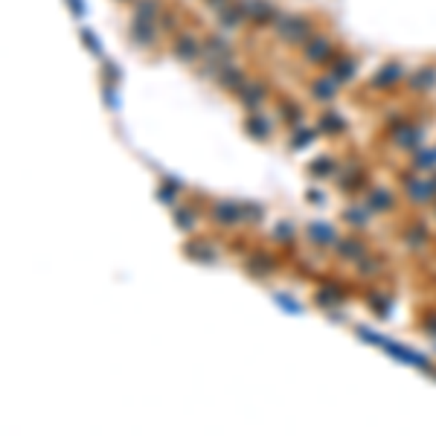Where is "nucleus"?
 Wrapping results in <instances>:
<instances>
[{"mask_svg":"<svg viewBox=\"0 0 436 436\" xmlns=\"http://www.w3.org/2000/svg\"><path fill=\"white\" fill-rule=\"evenodd\" d=\"M332 250L338 253L343 262H358L360 256H367V253H370V244L363 242V239H358V236H341Z\"/></svg>","mask_w":436,"mask_h":436,"instance_id":"2eb2a0df","label":"nucleus"},{"mask_svg":"<svg viewBox=\"0 0 436 436\" xmlns=\"http://www.w3.org/2000/svg\"><path fill=\"white\" fill-rule=\"evenodd\" d=\"M335 56V41H332V35H326V32H314V38L303 47V58L306 64H329Z\"/></svg>","mask_w":436,"mask_h":436,"instance_id":"423d86ee","label":"nucleus"},{"mask_svg":"<svg viewBox=\"0 0 436 436\" xmlns=\"http://www.w3.org/2000/svg\"><path fill=\"white\" fill-rule=\"evenodd\" d=\"M279 262L276 256H271L268 250H250L247 259H244V271L253 276V279H268L271 274H276Z\"/></svg>","mask_w":436,"mask_h":436,"instance_id":"6e6552de","label":"nucleus"},{"mask_svg":"<svg viewBox=\"0 0 436 436\" xmlns=\"http://www.w3.org/2000/svg\"><path fill=\"white\" fill-rule=\"evenodd\" d=\"M82 44L93 53V56H102V47H99V41H96V35L90 32V29H82Z\"/></svg>","mask_w":436,"mask_h":436,"instance_id":"ea45409f","label":"nucleus"},{"mask_svg":"<svg viewBox=\"0 0 436 436\" xmlns=\"http://www.w3.org/2000/svg\"><path fill=\"white\" fill-rule=\"evenodd\" d=\"M177 192H180V187H175V184H169V180H163V184L157 187V198H160V204H166V207H177Z\"/></svg>","mask_w":436,"mask_h":436,"instance_id":"c9c22d12","label":"nucleus"},{"mask_svg":"<svg viewBox=\"0 0 436 436\" xmlns=\"http://www.w3.org/2000/svg\"><path fill=\"white\" fill-rule=\"evenodd\" d=\"M308 93H311L314 102H332V99L341 93V85H338L332 76H320V79H314V82L308 85Z\"/></svg>","mask_w":436,"mask_h":436,"instance_id":"4be33fe9","label":"nucleus"},{"mask_svg":"<svg viewBox=\"0 0 436 436\" xmlns=\"http://www.w3.org/2000/svg\"><path fill=\"white\" fill-rule=\"evenodd\" d=\"M363 303H367L378 317H390L393 314V297L387 294V291L367 288V291H363Z\"/></svg>","mask_w":436,"mask_h":436,"instance_id":"5701e85b","label":"nucleus"},{"mask_svg":"<svg viewBox=\"0 0 436 436\" xmlns=\"http://www.w3.org/2000/svg\"><path fill=\"white\" fill-rule=\"evenodd\" d=\"M274 300L285 308V311H294V314H303V306L294 300V297H285V294H274Z\"/></svg>","mask_w":436,"mask_h":436,"instance_id":"58836bf2","label":"nucleus"},{"mask_svg":"<svg viewBox=\"0 0 436 436\" xmlns=\"http://www.w3.org/2000/svg\"><path fill=\"white\" fill-rule=\"evenodd\" d=\"M215 82H218V88H224L227 93H239V90L250 82V76H247V70L239 67V61H236V64H227V67L218 70Z\"/></svg>","mask_w":436,"mask_h":436,"instance_id":"ddd939ff","label":"nucleus"},{"mask_svg":"<svg viewBox=\"0 0 436 436\" xmlns=\"http://www.w3.org/2000/svg\"><path fill=\"white\" fill-rule=\"evenodd\" d=\"M314 125L320 128V134H329V137H341V134H346V120L335 111V108H326V111H320Z\"/></svg>","mask_w":436,"mask_h":436,"instance_id":"6ab92c4d","label":"nucleus"},{"mask_svg":"<svg viewBox=\"0 0 436 436\" xmlns=\"http://www.w3.org/2000/svg\"><path fill=\"white\" fill-rule=\"evenodd\" d=\"M433 212H436V201H433Z\"/></svg>","mask_w":436,"mask_h":436,"instance_id":"a18cd8bd","label":"nucleus"},{"mask_svg":"<svg viewBox=\"0 0 436 436\" xmlns=\"http://www.w3.org/2000/svg\"><path fill=\"white\" fill-rule=\"evenodd\" d=\"M67 6H70V12H73V18H85L88 15V6H85V0H67Z\"/></svg>","mask_w":436,"mask_h":436,"instance_id":"79ce46f5","label":"nucleus"},{"mask_svg":"<svg viewBox=\"0 0 436 436\" xmlns=\"http://www.w3.org/2000/svg\"><path fill=\"white\" fill-rule=\"evenodd\" d=\"M381 349H387L393 358H398V360H405V363H413V367H419V370H425V373H430V360L425 358V355H419V352H413V349H408V346H402V343H393L390 338H384V343H381Z\"/></svg>","mask_w":436,"mask_h":436,"instance_id":"a211bd4d","label":"nucleus"},{"mask_svg":"<svg viewBox=\"0 0 436 436\" xmlns=\"http://www.w3.org/2000/svg\"><path fill=\"white\" fill-rule=\"evenodd\" d=\"M355 73H358V58L349 56V53H335L332 61H329V76L343 88L349 79H355Z\"/></svg>","mask_w":436,"mask_h":436,"instance_id":"f8f14e48","label":"nucleus"},{"mask_svg":"<svg viewBox=\"0 0 436 436\" xmlns=\"http://www.w3.org/2000/svg\"><path fill=\"white\" fill-rule=\"evenodd\" d=\"M117 88H120V85H105V88H102V96H105L108 105H111V111H120V105H123L120 96H117Z\"/></svg>","mask_w":436,"mask_h":436,"instance_id":"4c0bfd02","label":"nucleus"},{"mask_svg":"<svg viewBox=\"0 0 436 436\" xmlns=\"http://www.w3.org/2000/svg\"><path fill=\"white\" fill-rule=\"evenodd\" d=\"M169 50H172V56H175L177 61H184V64H198V61L204 58V41L198 38L195 32H190V29L175 32Z\"/></svg>","mask_w":436,"mask_h":436,"instance_id":"7ed1b4c3","label":"nucleus"},{"mask_svg":"<svg viewBox=\"0 0 436 436\" xmlns=\"http://www.w3.org/2000/svg\"><path fill=\"white\" fill-rule=\"evenodd\" d=\"M308 239L314 244H320V247H335L341 236H338L335 224H329V222H311L308 224Z\"/></svg>","mask_w":436,"mask_h":436,"instance_id":"412c9836","label":"nucleus"},{"mask_svg":"<svg viewBox=\"0 0 436 436\" xmlns=\"http://www.w3.org/2000/svg\"><path fill=\"white\" fill-rule=\"evenodd\" d=\"M308 175H314V177H338V163H335V157H332V155H323V157L311 160V163H308Z\"/></svg>","mask_w":436,"mask_h":436,"instance_id":"7c9ffc66","label":"nucleus"},{"mask_svg":"<svg viewBox=\"0 0 436 436\" xmlns=\"http://www.w3.org/2000/svg\"><path fill=\"white\" fill-rule=\"evenodd\" d=\"M367 207L373 209V212H393L395 207H398V198H395V192H390V190H370L367 192Z\"/></svg>","mask_w":436,"mask_h":436,"instance_id":"393cba45","label":"nucleus"},{"mask_svg":"<svg viewBox=\"0 0 436 436\" xmlns=\"http://www.w3.org/2000/svg\"><path fill=\"white\" fill-rule=\"evenodd\" d=\"M402 239H405V244L413 250V253H422V250H427L430 247V230H427V224L422 222H410L405 230H402Z\"/></svg>","mask_w":436,"mask_h":436,"instance_id":"dca6fc26","label":"nucleus"},{"mask_svg":"<svg viewBox=\"0 0 436 436\" xmlns=\"http://www.w3.org/2000/svg\"><path fill=\"white\" fill-rule=\"evenodd\" d=\"M282 9H276L271 0H250V24L253 26H274Z\"/></svg>","mask_w":436,"mask_h":436,"instance_id":"f3484780","label":"nucleus"},{"mask_svg":"<svg viewBox=\"0 0 436 436\" xmlns=\"http://www.w3.org/2000/svg\"><path fill=\"white\" fill-rule=\"evenodd\" d=\"M370 207H360V204H352L343 209V222L352 227V230H363V227H370Z\"/></svg>","mask_w":436,"mask_h":436,"instance_id":"cd10ccee","label":"nucleus"},{"mask_svg":"<svg viewBox=\"0 0 436 436\" xmlns=\"http://www.w3.org/2000/svg\"><path fill=\"white\" fill-rule=\"evenodd\" d=\"M408 90L410 93H433L436 90V64H422L408 73Z\"/></svg>","mask_w":436,"mask_h":436,"instance_id":"9d476101","label":"nucleus"},{"mask_svg":"<svg viewBox=\"0 0 436 436\" xmlns=\"http://www.w3.org/2000/svg\"><path fill=\"white\" fill-rule=\"evenodd\" d=\"M274 32L282 44L306 47L314 38V21L306 12H282L274 24Z\"/></svg>","mask_w":436,"mask_h":436,"instance_id":"f257e3e1","label":"nucleus"},{"mask_svg":"<svg viewBox=\"0 0 436 436\" xmlns=\"http://www.w3.org/2000/svg\"><path fill=\"white\" fill-rule=\"evenodd\" d=\"M172 215H175V224L184 230V233H192L195 227H198V212H195V207H184V204H177L175 209H172Z\"/></svg>","mask_w":436,"mask_h":436,"instance_id":"c756f323","label":"nucleus"},{"mask_svg":"<svg viewBox=\"0 0 436 436\" xmlns=\"http://www.w3.org/2000/svg\"><path fill=\"white\" fill-rule=\"evenodd\" d=\"M422 332H427L430 338H436V311H427L422 320Z\"/></svg>","mask_w":436,"mask_h":436,"instance_id":"a19ab883","label":"nucleus"},{"mask_svg":"<svg viewBox=\"0 0 436 436\" xmlns=\"http://www.w3.org/2000/svg\"><path fill=\"white\" fill-rule=\"evenodd\" d=\"M405 79H408V70H405V64L398 61V58H390V61H384L375 73H373V79H370V90H378V93H393V90H398L405 85Z\"/></svg>","mask_w":436,"mask_h":436,"instance_id":"f03ea898","label":"nucleus"},{"mask_svg":"<svg viewBox=\"0 0 436 436\" xmlns=\"http://www.w3.org/2000/svg\"><path fill=\"white\" fill-rule=\"evenodd\" d=\"M410 163L413 169H436V149H416Z\"/></svg>","mask_w":436,"mask_h":436,"instance_id":"72a5a7b5","label":"nucleus"},{"mask_svg":"<svg viewBox=\"0 0 436 436\" xmlns=\"http://www.w3.org/2000/svg\"><path fill=\"white\" fill-rule=\"evenodd\" d=\"M433 180H436V175H433Z\"/></svg>","mask_w":436,"mask_h":436,"instance_id":"de8ad7c7","label":"nucleus"},{"mask_svg":"<svg viewBox=\"0 0 436 436\" xmlns=\"http://www.w3.org/2000/svg\"><path fill=\"white\" fill-rule=\"evenodd\" d=\"M163 0H134V15L131 18H140V21H149V24H157L160 15H163Z\"/></svg>","mask_w":436,"mask_h":436,"instance_id":"bb28decb","label":"nucleus"},{"mask_svg":"<svg viewBox=\"0 0 436 436\" xmlns=\"http://www.w3.org/2000/svg\"><path fill=\"white\" fill-rule=\"evenodd\" d=\"M102 79H105V85H120L123 82V70L105 56H102Z\"/></svg>","mask_w":436,"mask_h":436,"instance_id":"f704fd0d","label":"nucleus"},{"mask_svg":"<svg viewBox=\"0 0 436 436\" xmlns=\"http://www.w3.org/2000/svg\"><path fill=\"white\" fill-rule=\"evenodd\" d=\"M184 256L198 265H215L218 262V247L209 239H192L184 244Z\"/></svg>","mask_w":436,"mask_h":436,"instance_id":"9b49d317","label":"nucleus"},{"mask_svg":"<svg viewBox=\"0 0 436 436\" xmlns=\"http://www.w3.org/2000/svg\"><path fill=\"white\" fill-rule=\"evenodd\" d=\"M244 131H247L253 140L265 142V140H271L274 125H271V120H268L262 111H253V114H247V117H244Z\"/></svg>","mask_w":436,"mask_h":436,"instance_id":"aec40b11","label":"nucleus"},{"mask_svg":"<svg viewBox=\"0 0 436 436\" xmlns=\"http://www.w3.org/2000/svg\"><path fill=\"white\" fill-rule=\"evenodd\" d=\"M157 26H160L163 35L180 32V9H177V6H166L163 15H160V21H157Z\"/></svg>","mask_w":436,"mask_h":436,"instance_id":"2f4dec72","label":"nucleus"},{"mask_svg":"<svg viewBox=\"0 0 436 436\" xmlns=\"http://www.w3.org/2000/svg\"><path fill=\"white\" fill-rule=\"evenodd\" d=\"M204 4H207L212 12H222L224 6H230V4H233V0H204Z\"/></svg>","mask_w":436,"mask_h":436,"instance_id":"37998d69","label":"nucleus"},{"mask_svg":"<svg viewBox=\"0 0 436 436\" xmlns=\"http://www.w3.org/2000/svg\"><path fill=\"white\" fill-rule=\"evenodd\" d=\"M233 250L236 253H247L250 250V242L247 239H233Z\"/></svg>","mask_w":436,"mask_h":436,"instance_id":"c03bdc74","label":"nucleus"},{"mask_svg":"<svg viewBox=\"0 0 436 436\" xmlns=\"http://www.w3.org/2000/svg\"><path fill=\"white\" fill-rule=\"evenodd\" d=\"M274 239L276 242H291V239H294V224H291V222H279L274 227Z\"/></svg>","mask_w":436,"mask_h":436,"instance_id":"e433bc0d","label":"nucleus"},{"mask_svg":"<svg viewBox=\"0 0 436 436\" xmlns=\"http://www.w3.org/2000/svg\"><path fill=\"white\" fill-rule=\"evenodd\" d=\"M215 21L222 29H239V26L250 24V0H233L230 6L215 12Z\"/></svg>","mask_w":436,"mask_h":436,"instance_id":"0eeeda50","label":"nucleus"},{"mask_svg":"<svg viewBox=\"0 0 436 436\" xmlns=\"http://www.w3.org/2000/svg\"><path fill=\"white\" fill-rule=\"evenodd\" d=\"M239 102H242V108L247 114H253V111H262V105H265V99L271 96V82H265V79H250L239 93Z\"/></svg>","mask_w":436,"mask_h":436,"instance_id":"39448f33","label":"nucleus"},{"mask_svg":"<svg viewBox=\"0 0 436 436\" xmlns=\"http://www.w3.org/2000/svg\"><path fill=\"white\" fill-rule=\"evenodd\" d=\"M209 222L215 227H222V230L239 227L242 224V207H239V201H230V198L212 201V207H209Z\"/></svg>","mask_w":436,"mask_h":436,"instance_id":"20e7f679","label":"nucleus"},{"mask_svg":"<svg viewBox=\"0 0 436 436\" xmlns=\"http://www.w3.org/2000/svg\"><path fill=\"white\" fill-rule=\"evenodd\" d=\"M338 190L343 195H358L370 187V172L367 169H352V172H338Z\"/></svg>","mask_w":436,"mask_h":436,"instance_id":"4468645a","label":"nucleus"},{"mask_svg":"<svg viewBox=\"0 0 436 436\" xmlns=\"http://www.w3.org/2000/svg\"><path fill=\"white\" fill-rule=\"evenodd\" d=\"M355 265H358V276H367V279L370 276H381L384 268H387V262L378 256V253H367V256H360Z\"/></svg>","mask_w":436,"mask_h":436,"instance_id":"c85d7f7f","label":"nucleus"},{"mask_svg":"<svg viewBox=\"0 0 436 436\" xmlns=\"http://www.w3.org/2000/svg\"><path fill=\"white\" fill-rule=\"evenodd\" d=\"M157 35H160V26L157 24H149V21H140V18H131L128 21V38L134 47L140 50H149L157 44Z\"/></svg>","mask_w":436,"mask_h":436,"instance_id":"1a4fd4ad","label":"nucleus"},{"mask_svg":"<svg viewBox=\"0 0 436 436\" xmlns=\"http://www.w3.org/2000/svg\"><path fill=\"white\" fill-rule=\"evenodd\" d=\"M120 4H128V0H120Z\"/></svg>","mask_w":436,"mask_h":436,"instance_id":"49530a36","label":"nucleus"},{"mask_svg":"<svg viewBox=\"0 0 436 436\" xmlns=\"http://www.w3.org/2000/svg\"><path fill=\"white\" fill-rule=\"evenodd\" d=\"M239 207H242V224H259L262 218H265V207L262 204H256V201H239Z\"/></svg>","mask_w":436,"mask_h":436,"instance_id":"473e14b6","label":"nucleus"},{"mask_svg":"<svg viewBox=\"0 0 436 436\" xmlns=\"http://www.w3.org/2000/svg\"><path fill=\"white\" fill-rule=\"evenodd\" d=\"M279 117H282V123L288 125V128H297V125H303L306 123V108L300 105V102H294V99H279Z\"/></svg>","mask_w":436,"mask_h":436,"instance_id":"b1692460","label":"nucleus"},{"mask_svg":"<svg viewBox=\"0 0 436 436\" xmlns=\"http://www.w3.org/2000/svg\"><path fill=\"white\" fill-rule=\"evenodd\" d=\"M320 137V128L317 125H297V128H291V137H288V149H306V145H311L314 140Z\"/></svg>","mask_w":436,"mask_h":436,"instance_id":"a878e982","label":"nucleus"}]
</instances>
